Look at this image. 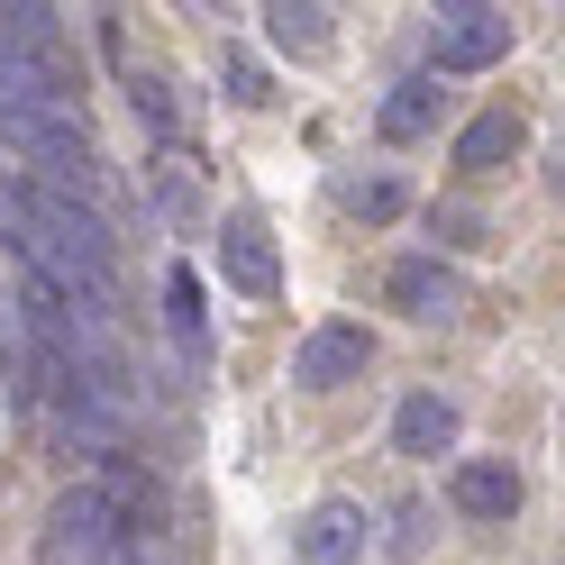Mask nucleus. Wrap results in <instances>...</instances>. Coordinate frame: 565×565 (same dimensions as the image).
<instances>
[{
	"instance_id": "12",
	"label": "nucleus",
	"mask_w": 565,
	"mask_h": 565,
	"mask_svg": "<svg viewBox=\"0 0 565 565\" xmlns=\"http://www.w3.org/2000/svg\"><path fill=\"white\" fill-rule=\"evenodd\" d=\"M520 147V119H475L466 137H456V164H502Z\"/></svg>"
},
{
	"instance_id": "3",
	"label": "nucleus",
	"mask_w": 565,
	"mask_h": 565,
	"mask_svg": "<svg viewBox=\"0 0 565 565\" xmlns=\"http://www.w3.org/2000/svg\"><path fill=\"white\" fill-rule=\"evenodd\" d=\"M220 274L237 282L246 301H274V292H282V265H274V228L256 220V210H228V220H220Z\"/></svg>"
},
{
	"instance_id": "8",
	"label": "nucleus",
	"mask_w": 565,
	"mask_h": 565,
	"mask_svg": "<svg viewBox=\"0 0 565 565\" xmlns=\"http://www.w3.org/2000/svg\"><path fill=\"white\" fill-rule=\"evenodd\" d=\"M265 38H274L282 55H329V38H338V28H329V10H320V0H274V10H265Z\"/></svg>"
},
{
	"instance_id": "10",
	"label": "nucleus",
	"mask_w": 565,
	"mask_h": 565,
	"mask_svg": "<svg viewBox=\"0 0 565 565\" xmlns=\"http://www.w3.org/2000/svg\"><path fill=\"white\" fill-rule=\"evenodd\" d=\"M438 119V74H411L393 100H383V137H419Z\"/></svg>"
},
{
	"instance_id": "11",
	"label": "nucleus",
	"mask_w": 565,
	"mask_h": 565,
	"mask_svg": "<svg viewBox=\"0 0 565 565\" xmlns=\"http://www.w3.org/2000/svg\"><path fill=\"white\" fill-rule=\"evenodd\" d=\"M55 38H64V10H46V0L0 10V46H38V55H55Z\"/></svg>"
},
{
	"instance_id": "16",
	"label": "nucleus",
	"mask_w": 565,
	"mask_h": 565,
	"mask_svg": "<svg viewBox=\"0 0 565 565\" xmlns=\"http://www.w3.org/2000/svg\"><path fill=\"white\" fill-rule=\"evenodd\" d=\"M228 100H265V74L246 55H228Z\"/></svg>"
},
{
	"instance_id": "5",
	"label": "nucleus",
	"mask_w": 565,
	"mask_h": 565,
	"mask_svg": "<svg viewBox=\"0 0 565 565\" xmlns=\"http://www.w3.org/2000/svg\"><path fill=\"white\" fill-rule=\"evenodd\" d=\"M301 556L310 565H356L365 556V511L356 502H320V511L301 520Z\"/></svg>"
},
{
	"instance_id": "2",
	"label": "nucleus",
	"mask_w": 565,
	"mask_h": 565,
	"mask_svg": "<svg viewBox=\"0 0 565 565\" xmlns=\"http://www.w3.org/2000/svg\"><path fill=\"white\" fill-rule=\"evenodd\" d=\"M438 74H483V64L511 55V10H492V0H456V10H438Z\"/></svg>"
},
{
	"instance_id": "7",
	"label": "nucleus",
	"mask_w": 565,
	"mask_h": 565,
	"mask_svg": "<svg viewBox=\"0 0 565 565\" xmlns=\"http://www.w3.org/2000/svg\"><path fill=\"white\" fill-rule=\"evenodd\" d=\"M393 438H402V456H447V447H456V402L411 393V402H402V419H393Z\"/></svg>"
},
{
	"instance_id": "1",
	"label": "nucleus",
	"mask_w": 565,
	"mask_h": 565,
	"mask_svg": "<svg viewBox=\"0 0 565 565\" xmlns=\"http://www.w3.org/2000/svg\"><path fill=\"white\" fill-rule=\"evenodd\" d=\"M119 556V492L110 483H74L46 511V547L38 565H110Z\"/></svg>"
},
{
	"instance_id": "13",
	"label": "nucleus",
	"mask_w": 565,
	"mask_h": 565,
	"mask_svg": "<svg viewBox=\"0 0 565 565\" xmlns=\"http://www.w3.org/2000/svg\"><path fill=\"white\" fill-rule=\"evenodd\" d=\"M164 301H173V329H183L192 365H201V329H210V310H201V274H173V282H164Z\"/></svg>"
},
{
	"instance_id": "14",
	"label": "nucleus",
	"mask_w": 565,
	"mask_h": 565,
	"mask_svg": "<svg viewBox=\"0 0 565 565\" xmlns=\"http://www.w3.org/2000/svg\"><path fill=\"white\" fill-rule=\"evenodd\" d=\"M128 100H137V119H147L156 137H173V92H164L156 74H137V83H128Z\"/></svg>"
},
{
	"instance_id": "6",
	"label": "nucleus",
	"mask_w": 565,
	"mask_h": 565,
	"mask_svg": "<svg viewBox=\"0 0 565 565\" xmlns=\"http://www.w3.org/2000/svg\"><path fill=\"white\" fill-rule=\"evenodd\" d=\"M456 511H466V520H511V511H520V475L492 466V456L456 466Z\"/></svg>"
},
{
	"instance_id": "4",
	"label": "nucleus",
	"mask_w": 565,
	"mask_h": 565,
	"mask_svg": "<svg viewBox=\"0 0 565 565\" xmlns=\"http://www.w3.org/2000/svg\"><path fill=\"white\" fill-rule=\"evenodd\" d=\"M356 374H365V338H356V329H310L301 356H292V383H310V393L356 383Z\"/></svg>"
},
{
	"instance_id": "15",
	"label": "nucleus",
	"mask_w": 565,
	"mask_h": 565,
	"mask_svg": "<svg viewBox=\"0 0 565 565\" xmlns=\"http://www.w3.org/2000/svg\"><path fill=\"white\" fill-rule=\"evenodd\" d=\"M347 210H365V220H393V210H402V183H383V173H374V183H347Z\"/></svg>"
},
{
	"instance_id": "9",
	"label": "nucleus",
	"mask_w": 565,
	"mask_h": 565,
	"mask_svg": "<svg viewBox=\"0 0 565 565\" xmlns=\"http://www.w3.org/2000/svg\"><path fill=\"white\" fill-rule=\"evenodd\" d=\"M393 301L411 310V320H447V310H456V282H447L429 256H411V265H393Z\"/></svg>"
}]
</instances>
